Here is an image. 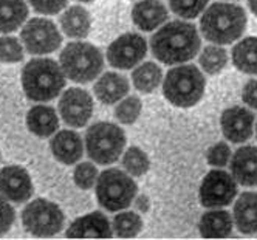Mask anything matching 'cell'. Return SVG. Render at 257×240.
I'll return each instance as SVG.
<instances>
[{
	"label": "cell",
	"mask_w": 257,
	"mask_h": 240,
	"mask_svg": "<svg viewBox=\"0 0 257 240\" xmlns=\"http://www.w3.org/2000/svg\"><path fill=\"white\" fill-rule=\"evenodd\" d=\"M28 17L25 0H0V33H13Z\"/></svg>",
	"instance_id": "obj_24"
},
{
	"label": "cell",
	"mask_w": 257,
	"mask_h": 240,
	"mask_svg": "<svg viewBox=\"0 0 257 240\" xmlns=\"http://www.w3.org/2000/svg\"><path fill=\"white\" fill-rule=\"evenodd\" d=\"M112 235L113 229L108 218L99 211L75 220L67 229V237L70 238H110Z\"/></svg>",
	"instance_id": "obj_15"
},
{
	"label": "cell",
	"mask_w": 257,
	"mask_h": 240,
	"mask_svg": "<svg viewBox=\"0 0 257 240\" xmlns=\"http://www.w3.org/2000/svg\"><path fill=\"white\" fill-rule=\"evenodd\" d=\"M27 127L36 137H51L59 127L58 113L50 105H34L27 113Z\"/></svg>",
	"instance_id": "obj_21"
},
{
	"label": "cell",
	"mask_w": 257,
	"mask_h": 240,
	"mask_svg": "<svg viewBox=\"0 0 257 240\" xmlns=\"http://www.w3.org/2000/svg\"><path fill=\"white\" fill-rule=\"evenodd\" d=\"M232 217L226 211H209L200 218V234L205 238H225L232 232Z\"/></svg>",
	"instance_id": "obj_23"
},
{
	"label": "cell",
	"mask_w": 257,
	"mask_h": 240,
	"mask_svg": "<svg viewBox=\"0 0 257 240\" xmlns=\"http://www.w3.org/2000/svg\"><path fill=\"white\" fill-rule=\"evenodd\" d=\"M234 223L242 234H257V192H243L234 205Z\"/></svg>",
	"instance_id": "obj_20"
},
{
	"label": "cell",
	"mask_w": 257,
	"mask_h": 240,
	"mask_svg": "<svg viewBox=\"0 0 257 240\" xmlns=\"http://www.w3.org/2000/svg\"><path fill=\"white\" fill-rule=\"evenodd\" d=\"M53 157L62 164H75L81 160L84 146L81 137L73 131H62L50 143Z\"/></svg>",
	"instance_id": "obj_18"
},
{
	"label": "cell",
	"mask_w": 257,
	"mask_h": 240,
	"mask_svg": "<svg viewBox=\"0 0 257 240\" xmlns=\"http://www.w3.org/2000/svg\"><path fill=\"white\" fill-rule=\"evenodd\" d=\"M242 101L248 107L257 108V81L255 79H251L245 84L242 90Z\"/></svg>",
	"instance_id": "obj_37"
},
{
	"label": "cell",
	"mask_w": 257,
	"mask_h": 240,
	"mask_svg": "<svg viewBox=\"0 0 257 240\" xmlns=\"http://www.w3.org/2000/svg\"><path fill=\"white\" fill-rule=\"evenodd\" d=\"M79 2H91V0H79Z\"/></svg>",
	"instance_id": "obj_40"
},
{
	"label": "cell",
	"mask_w": 257,
	"mask_h": 240,
	"mask_svg": "<svg viewBox=\"0 0 257 240\" xmlns=\"http://www.w3.org/2000/svg\"><path fill=\"white\" fill-rule=\"evenodd\" d=\"M98 169L95 164L91 163H81L79 166H76L75 174H73V178H75V183L79 189L88 191L95 186V183L98 180Z\"/></svg>",
	"instance_id": "obj_33"
},
{
	"label": "cell",
	"mask_w": 257,
	"mask_h": 240,
	"mask_svg": "<svg viewBox=\"0 0 257 240\" xmlns=\"http://www.w3.org/2000/svg\"><path fill=\"white\" fill-rule=\"evenodd\" d=\"M0 195L14 203H24L33 195L28 172L19 166H7L0 171Z\"/></svg>",
	"instance_id": "obj_13"
},
{
	"label": "cell",
	"mask_w": 257,
	"mask_h": 240,
	"mask_svg": "<svg viewBox=\"0 0 257 240\" xmlns=\"http://www.w3.org/2000/svg\"><path fill=\"white\" fill-rule=\"evenodd\" d=\"M248 7L254 16H257V0H248Z\"/></svg>",
	"instance_id": "obj_39"
},
{
	"label": "cell",
	"mask_w": 257,
	"mask_h": 240,
	"mask_svg": "<svg viewBox=\"0 0 257 240\" xmlns=\"http://www.w3.org/2000/svg\"><path fill=\"white\" fill-rule=\"evenodd\" d=\"M125 147L122 129L112 123H96L85 132L87 155L98 164H113Z\"/></svg>",
	"instance_id": "obj_6"
},
{
	"label": "cell",
	"mask_w": 257,
	"mask_h": 240,
	"mask_svg": "<svg viewBox=\"0 0 257 240\" xmlns=\"http://www.w3.org/2000/svg\"><path fill=\"white\" fill-rule=\"evenodd\" d=\"M209 0H169L171 10L183 19H195L203 13Z\"/></svg>",
	"instance_id": "obj_31"
},
{
	"label": "cell",
	"mask_w": 257,
	"mask_h": 240,
	"mask_svg": "<svg viewBox=\"0 0 257 240\" xmlns=\"http://www.w3.org/2000/svg\"><path fill=\"white\" fill-rule=\"evenodd\" d=\"M141 101L137 98V96H128L125 99H122L116 108H115V118L121 123V124H125V126H131L134 124L140 113H141Z\"/></svg>",
	"instance_id": "obj_30"
},
{
	"label": "cell",
	"mask_w": 257,
	"mask_h": 240,
	"mask_svg": "<svg viewBox=\"0 0 257 240\" xmlns=\"http://www.w3.org/2000/svg\"><path fill=\"white\" fill-rule=\"evenodd\" d=\"M138 186L128 174L119 169H107L96 180V198L107 211H122L135 200Z\"/></svg>",
	"instance_id": "obj_7"
},
{
	"label": "cell",
	"mask_w": 257,
	"mask_h": 240,
	"mask_svg": "<svg viewBox=\"0 0 257 240\" xmlns=\"http://www.w3.org/2000/svg\"><path fill=\"white\" fill-rule=\"evenodd\" d=\"M161 79H163V71L160 65L154 62H146L138 68H135L132 73L134 85L141 93H151V91H154L161 84Z\"/></svg>",
	"instance_id": "obj_26"
},
{
	"label": "cell",
	"mask_w": 257,
	"mask_h": 240,
	"mask_svg": "<svg viewBox=\"0 0 257 240\" xmlns=\"http://www.w3.org/2000/svg\"><path fill=\"white\" fill-rule=\"evenodd\" d=\"M146 54H148V44L143 36L127 33L108 45L107 61L115 68L128 70L138 65L146 58Z\"/></svg>",
	"instance_id": "obj_11"
},
{
	"label": "cell",
	"mask_w": 257,
	"mask_h": 240,
	"mask_svg": "<svg viewBox=\"0 0 257 240\" xmlns=\"http://www.w3.org/2000/svg\"><path fill=\"white\" fill-rule=\"evenodd\" d=\"M228 64V53L217 45H208L200 54V65L208 75H217Z\"/></svg>",
	"instance_id": "obj_27"
},
{
	"label": "cell",
	"mask_w": 257,
	"mask_h": 240,
	"mask_svg": "<svg viewBox=\"0 0 257 240\" xmlns=\"http://www.w3.org/2000/svg\"><path fill=\"white\" fill-rule=\"evenodd\" d=\"M255 135H257V126H255Z\"/></svg>",
	"instance_id": "obj_41"
},
{
	"label": "cell",
	"mask_w": 257,
	"mask_h": 240,
	"mask_svg": "<svg viewBox=\"0 0 257 240\" xmlns=\"http://www.w3.org/2000/svg\"><path fill=\"white\" fill-rule=\"evenodd\" d=\"M143 229V220L137 212H121L113 218V232L121 238H132Z\"/></svg>",
	"instance_id": "obj_28"
},
{
	"label": "cell",
	"mask_w": 257,
	"mask_h": 240,
	"mask_svg": "<svg viewBox=\"0 0 257 240\" xmlns=\"http://www.w3.org/2000/svg\"><path fill=\"white\" fill-rule=\"evenodd\" d=\"M232 62L246 75H257V38H246L232 48Z\"/></svg>",
	"instance_id": "obj_25"
},
{
	"label": "cell",
	"mask_w": 257,
	"mask_h": 240,
	"mask_svg": "<svg viewBox=\"0 0 257 240\" xmlns=\"http://www.w3.org/2000/svg\"><path fill=\"white\" fill-rule=\"evenodd\" d=\"M65 78L73 82L87 84L101 75L104 68L102 53L87 42H70L59 56Z\"/></svg>",
	"instance_id": "obj_4"
},
{
	"label": "cell",
	"mask_w": 257,
	"mask_h": 240,
	"mask_svg": "<svg viewBox=\"0 0 257 240\" xmlns=\"http://www.w3.org/2000/svg\"><path fill=\"white\" fill-rule=\"evenodd\" d=\"M64 212L53 201L38 198L22 211V223L25 229L38 237L56 235L64 228Z\"/></svg>",
	"instance_id": "obj_8"
},
{
	"label": "cell",
	"mask_w": 257,
	"mask_h": 240,
	"mask_svg": "<svg viewBox=\"0 0 257 240\" xmlns=\"http://www.w3.org/2000/svg\"><path fill=\"white\" fill-rule=\"evenodd\" d=\"M135 206H137V209L141 211V212H148V211L151 209L149 197H148V195H140V197H137V200H135Z\"/></svg>",
	"instance_id": "obj_38"
},
{
	"label": "cell",
	"mask_w": 257,
	"mask_h": 240,
	"mask_svg": "<svg viewBox=\"0 0 257 240\" xmlns=\"http://www.w3.org/2000/svg\"><path fill=\"white\" fill-rule=\"evenodd\" d=\"M22 85L28 99L47 102L61 95L65 87V73L53 59H33L22 70Z\"/></svg>",
	"instance_id": "obj_3"
},
{
	"label": "cell",
	"mask_w": 257,
	"mask_h": 240,
	"mask_svg": "<svg viewBox=\"0 0 257 240\" xmlns=\"http://www.w3.org/2000/svg\"><path fill=\"white\" fill-rule=\"evenodd\" d=\"M36 13L41 14H58L67 7V0H28Z\"/></svg>",
	"instance_id": "obj_35"
},
{
	"label": "cell",
	"mask_w": 257,
	"mask_h": 240,
	"mask_svg": "<svg viewBox=\"0 0 257 240\" xmlns=\"http://www.w3.org/2000/svg\"><path fill=\"white\" fill-rule=\"evenodd\" d=\"M231 160V149L226 143H217L208 151V163L215 168H223Z\"/></svg>",
	"instance_id": "obj_34"
},
{
	"label": "cell",
	"mask_w": 257,
	"mask_h": 240,
	"mask_svg": "<svg viewBox=\"0 0 257 240\" xmlns=\"http://www.w3.org/2000/svg\"><path fill=\"white\" fill-rule=\"evenodd\" d=\"M16 220L14 208L7 201L5 197H0V235L7 234Z\"/></svg>",
	"instance_id": "obj_36"
},
{
	"label": "cell",
	"mask_w": 257,
	"mask_h": 240,
	"mask_svg": "<svg viewBox=\"0 0 257 240\" xmlns=\"http://www.w3.org/2000/svg\"><path fill=\"white\" fill-rule=\"evenodd\" d=\"M229 168L234 180L242 186H257V147L245 146L237 149Z\"/></svg>",
	"instance_id": "obj_16"
},
{
	"label": "cell",
	"mask_w": 257,
	"mask_h": 240,
	"mask_svg": "<svg viewBox=\"0 0 257 240\" xmlns=\"http://www.w3.org/2000/svg\"><path fill=\"white\" fill-rule=\"evenodd\" d=\"M168 8L160 0H141L132 10L134 24L143 31H154L168 21Z\"/></svg>",
	"instance_id": "obj_17"
},
{
	"label": "cell",
	"mask_w": 257,
	"mask_h": 240,
	"mask_svg": "<svg viewBox=\"0 0 257 240\" xmlns=\"http://www.w3.org/2000/svg\"><path fill=\"white\" fill-rule=\"evenodd\" d=\"M151 161L140 147H128L122 157V168L132 177H141L149 171Z\"/></svg>",
	"instance_id": "obj_29"
},
{
	"label": "cell",
	"mask_w": 257,
	"mask_h": 240,
	"mask_svg": "<svg viewBox=\"0 0 257 240\" xmlns=\"http://www.w3.org/2000/svg\"><path fill=\"white\" fill-rule=\"evenodd\" d=\"M220 124L226 140L231 143H245L252 137L254 115L245 107L234 105L225 110Z\"/></svg>",
	"instance_id": "obj_14"
},
{
	"label": "cell",
	"mask_w": 257,
	"mask_h": 240,
	"mask_svg": "<svg viewBox=\"0 0 257 240\" xmlns=\"http://www.w3.org/2000/svg\"><path fill=\"white\" fill-rule=\"evenodd\" d=\"M21 39L31 54L53 53L62 44V36L58 27L42 17H34L25 24L21 33Z\"/></svg>",
	"instance_id": "obj_9"
},
{
	"label": "cell",
	"mask_w": 257,
	"mask_h": 240,
	"mask_svg": "<svg viewBox=\"0 0 257 240\" xmlns=\"http://www.w3.org/2000/svg\"><path fill=\"white\" fill-rule=\"evenodd\" d=\"M59 113L67 126L84 127L93 115V99L82 88H68L59 101Z\"/></svg>",
	"instance_id": "obj_12"
},
{
	"label": "cell",
	"mask_w": 257,
	"mask_h": 240,
	"mask_svg": "<svg viewBox=\"0 0 257 240\" xmlns=\"http://www.w3.org/2000/svg\"><path fill=\"white\" fill-rule=\"evenodd\" d=\"M206 81L195 65H178L164 78L163 95L177 107H192L205 93Z\"/></svg>",
	"instance_id": "obj_5"
},
{
	"label": "cell",
	"mask_w": 257,
	"mask_h": 240,
	"mask_svg": "<svg viewBox=\"0 0 257 240\" xmlns=\"http://www.w3.org/2000/svg\"><path fill=\"white\" fill-rule=\"evenodd\" d=\"M59 24L62 31L71 39H85L91 27L88 11L79 5L70 7L67 11H64L59 17Z\"/></svg>",
	"instance_id": "obj_22"
},
{
	"label": "cell",
	"mask_w": 257,
	"mask_h": 240,
	"mask_svg": "<svg viewBox=\"0 0 257 240\" xmlns=\"http://www.w3.org/2000/svg\"><path fill=\"white\" fill-rule=\"evenodd\" d=\"M200 36L192 24L174 21L161 27L151 39L154 56L166 65L194 59L200 51Z\"/></svg>",
	"instance_id": "obj_1"
},
{
	"label": "cell",
	"mask_w": 257,
	"mask_h": 240,
	"mask_svg": "<svg viewBox=\"0 0 257 240\" xmlns=\"http://www.w3.org/2000/svg\"><path fill=\"white\" fill-rule=\"evenodd\" d=\"M237 181L225 171H211L201 181L200 203L205 208H223L234 201Z\"/></svg>",
	"instance_id": "obj_10"
},
{
	"label": "cell",
	"mask_w": 257,
	"mask_h": 240,
	"mask_svg": "<svg viewBox=\"0 0 257 240\" xmlns=\"http://www.w3.org/2000/svg\"><path fill=\"white\" fill-rule=\"evenodd\" d=\"M245 28V10L234 4H212L200 21L203 38L215 45H226L240 39Z\"/></svg>",
	"instance_id": "obj_2"
},
{
	"label": "cell",
	"mask_w": 257,
	"mask_h": 240,
	"mask_svg": "<svg viewBox=\"0 0 257 240\" xmlns=\"http://www.w3.org/2000/svg\"><path fill=\"white\" fill-rule=\"evenodd\" d=\"M128 87L131 85H128V81L125 76L119 75V73L108 71V73H104L96 81L93 91L102 104L110 105V104L121 101L128 93Z\"/></svg>",
	"instance_id": "obj_19"
},
{
	"label": "cell",
	"mask_w": 257,
	"mask_h": 240,
	"mask_svg": "<svg viewBox=\"0 0 257 240\" xmlns=\"http://www.w3.org/2000/svg\"><path fill=\"white\" fill-rule=\"evenodd\" d=\"M24 59V47L16 38H0V62L16 64Z\"/></svg>",
	"instance_id": "obj_32"
}]
</instances>
